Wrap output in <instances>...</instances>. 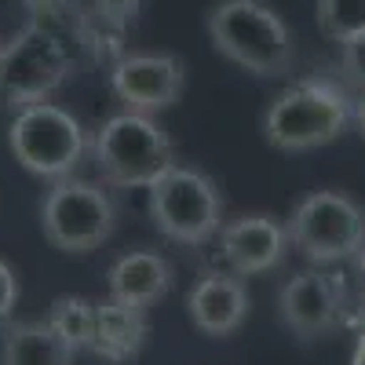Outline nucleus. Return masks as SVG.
I'll list each match as a JSON object with an SVG mask.
<instances>
[{
  "mask_svg": "<svg viewBox=\"0 0 365 365\" xmlns=\"http://www.w3.org/2000/svg\"><path fill=\"white\" fill-rule=\"evenodd\" d=\"M212 48L256 77H282L292 66V34L263 0H220L208 11Z\"/></svg>",
  "mask_w": 365,
  "mask_h": 365,
  "instance_id": "nucleus-1",
  "label": "nucleus"
},
{
  "mask_svg": "<svg viewBox=\"0 0 365 365\" xmlns=\"http://www.w3.org/2000/svg\"><path fill=\"white\" fill-rule=\"evenodd\" d=\"M354 117L351 99L332 81L311 77L285 88L263 113V135L274 150L303 154L340 139Z\"/></svg>",
  "mask_w": 365,
  "mask_h": 365,
  "instance_id": "nucleus-2",
  "label": "nucleus"
},
{
  "mask_svg": "<svg viewBox=\"0 0 365 365\" xmlns=\"http://www.w3.org/2000/svg\"><path fill=\"white\" fill-rule=\"evenodd\" d=\"M73 55L55 29L29 22L22 34L0 48V110H26L48 103L66 84Z\"/></svg>",
  "mask_w": 365,
  "mask_h": 365,
  "instance_id": "nucleus-3",
  "label": "nucleus"
},
{
  "mask_svg": "<svg viewBox=\"0 0 365 365\" xmlns=\"http://www.w3.org/2000/svg\"><path fill=\"white\" fill-rule=\"evenodd\" d=\"M96 165L110 187H150L175 165L168 132L150 113L125 110L110 117L96 139Z\"/></svg>",
  "mask_w": 365,
  "mask_h": 365,
  "instance_id": "nucleus-4",
  "label": "nucleus"
},
{
  "mask_svg": "<svg viewBox=\"0 0 365 365\" xmlns=\"http://www.w3.org/2000/svg\"><path fill=\"white\" fill-rule=\"evenodd\" d=\"M150 216L158 230L179 245H205L220 234L223 197L205 172L172 165L161 179L150 182Z\"/></svg>",
  "mask_w": 365,
  "mask_h": 365,
  "instance_id": "nucleus-5",
  "label": "nucleus"
},
{
  "mask_svg": "<svg viewBox=\"0 0 365 365\" xmlns=\"http://www.w3.org/2000/svg\"><path fill=\"white\" fill-rule=\"evenodd\" d=\"M8 146L15 161L41 179H66L84 158V128L55 103H34L11 117Z\"/></svg>",
  "mask_w": 365,
  "mask_h": 365,
  "instance_id": "nucleus-6",
  "label": "nucleus"
},
{
  "mask_svg": "<svg viewBox=\"0 0 365 365\" xmlns=\"http://www.w3.org/2000/svg\"><path fill=\"white\" fill-rule=\"evenodd\" d=\"M285 230L311 263H340L365 245V208L340 190H314L292 208Z\"/></svg>",
  "mask_w": 365,
  "mask_h": 365,
  "instance_id": "nucleus-7",
  "label": "nucleus"
},
{
  "mask_svg": "<svg viewBox=\"0 0 365 365\" xmlns=\"http://www.w3.org/2000/svg\"><path fill=\"white\" fill-rule=\"evenodd\" d=\"M117 208L99 182L88 179H55V187L44 194L41 227L44 237L58 252H91L113 234Z\"/></svg>",
  "mask_w": 365,
  "mask_h": 365,
  "instance_id": "nucleus-8",
  "label": "nucleus"
},
{
  "mask_svg": "<svg viewBox=\"0 0 365 365\" xmlns=\"http://www.w3.org/2000/svg\"><path fill=\"white\" fill-rule=\"evenodd\" d=\"M113 96L135 113H161L179 103L182 84H187V66L182 58L168 51H143V55H125L110 73Z\"/></svg>",
  "mask_w": 365,
  "mask_h": 365,
  "instance_id": "nucleus-9",
  "label": "nucleus"
},
{
  "mask_svg": "<svg viewBox=\"0 0 365 365\" xmlns=\"http://www.w3.org/2000/svg\"><path fill=\"white\" fill-rule=\"evenodd\" d=\"M344 314V289L340 278L325 270H303L282 285L278 292V318L299 340H318L340 325Z\"/></svg>",
  "mask_w": 365,
  "mask_h": 365,
  "instance_id": "nucleus-10",
  "label": "nucleus"
},
{
  "mask_svg": "<svg viewBox=\"0 0 365 365\" xmlns=\"http://www.w3.org/2000/svg\"><path fill=\"white\" fill-rule=\"evenodd\" d=\"M285 249H289V230L267 212L241 216L220 230V252L227 267L241 274V278H252V274L278 267Z\"/></svg>",
  "mask_w": 365,
  "mask_h": 365,
  "instance_id": "nucleus-11",
  "label": "nucleus"
},
{
  "mask_svg": "<svg viewBox=\"0 0 365 365\" xmlns=\"http://www.w3.org/2000/svg\"><path fill=\"white\" fill-rule=\"evenodd\" d=\"M187 314L197 332L205 336H234L249 318V289L241 282V274L212 270L187 292Z\"/></svg>",
  "mask_w": 365,
  "mask_h": 365,
  "instance_id": "nucleus-12",
  "label": "nucleus"
},
{
  "mask_svg": "<svg viewBox=\"0 0 365 365\" xmlns=\"http://www.w3.org/2000/svg\"><path fill=\"white\" fill-rule=\"evenodd\" d=\"M146 311L132 307V303H120V299H106L96 303V336H91V347L103 361H128L143 351L146 344Z\"/></svg>",
  "mask_w": 365,
  "mask_h": 365,
  "instance_id": "nucleus-13",
  "label": "nucleus"
},
{
  "mask_svg": "<svg viewBox=\"0 0 365 365\" xmlns=\"http://www.w3.org/2000/svg\"><path fill=\"white\" fill-rule=\"evenodd\" d=\"M106 282H110V299L146 311L172 289V267L158 252H128L110 267Z\"/></svg>",
  "mask_w": 365,
  "mask_h": 365,
  "instance_id": "nucleus-14",
  "label": "nucleus"
},
{
  "mask_svg": "<svg viewBox=\"0 0 365 365\" xmlns=\"http://www.w3.org/2000/svg\"><path fill=\"white\" fill-rule=\"evenodd\" d=\"M77 351L51 322H8L0 340V365H73Z\"/></svg>",
  "mask_w": 365,
  "mask_h": 365,
  "instance_id": "nucleus-15",
  "label": "nucleus"
},
{
  "mask_svg": "<svg viewBox=\"0 0 365 365\" xmlns=\"http://www.w3.org/2000/svg\"><path fill=\"white\" fill-rule=\"evenodd\" d=\"M48 322L58 329V336H63L73 351H88L91 336H96V303L84 299V296H58L51 303Z\"/></svg>",
  "mask_w": 365,
  "mask_h": 365,
  "instance_id": "nucleus-16",
  "label": "nucleus"
},
{
  "mask_svg": "<svg viewBox=\"0 0 365 365\" xmlns=\"http://www.w3.org/2000/svg\"><path fill=\"white\" fill-rule=\"evenodd\" d=\"M318 26L336 44L365 34V0H318Z\"/></svg>",
  "mask_w": 365,
  "mask_h": 365,
  "instance_id": "nucleus-17",
  "label": "nucleus"
},
{
  "mask_svg": "<svg viewBox=\"0 0 365 365\" xmlns=\"http://www.w3.org/2000/svg\"><path fill=\"white\" fill-rule=\"evenodd\" d=\"M340 73L365 91V34L340 44Z\"/></svg>",
  "mask_w": 365,
  "mask_h": 365,
  "instance_id": "nucleus-18",
  "label": "nucleus"
},
{
  "mask_svg": "<svg viewBox=\"0 0 365 365\" xmlns=\"http://www.w3.org/2000/svg\"><path fill=\"white\" fill-rule=\"evenodd\" d=\"M84 4L96 11L99 19H106V22H117V26H125V22H132L135 15H139V8H143V0H84Z\"/></svg>",
  "mask_w": 365,
  "mask_h": 365,
  "instance_id": "nucleus-19",
  "label": "nucleus"
},
{
  "mask_svg": "<svg viewBox=\"0 0 365 365\" xmlns=\"http://www.w3.org/2000/svg\"><path fill=\"white\" fill-rule=\"evenodd\" d=\"M15 307H19V278H15V270L0 259V329L11 322Z\"/></svg>",
  "mask_w": 365,
  "mask_h": 365,
  "instance_id": "nucleus-20",
  "label": "nucleus"
},
{
  "mask_svg": "<svg viewBox=\"0 0 365 365\" xmlns=\"http://www.w3.org/2000/svg\"><path fill=\"white\" fill-rule=\"evenodd\" d=\"M351 365H365V311H361V318H358V340H354Z\"/></svg>",
  "mask_w": 365,
  "mask_h": 365,
  "instance_id": "nucleus-21",
  "label": "nucleus"
},
{
  "mask_svg": "<svg viewBox=\"0 0 365 365\" xmlns=\"http://www.w3.org/2000/svg\"><path fill=\"white\" fill-rule=\"evenodd\" d=\"M354 125H358V132H361V139H365V96H361V103L354 106Z\"/></svg>",
  "mask_w": 365,
  "mask_h": 365,
  "instance_id": "nucleus-22",
  "label": "nucleus"
},
{
  "mask_svg": "<svg viewBox=\"0 0 365 365\" xmlns=\"http://www.w3.org/2000/svg\"><path fill=\"white\" fill-rule=\"evenodd\" d=\"M354 259H358V274H361V289H365V245L358 249V256H354Z\"/></svg>",
  "mask_w": 365,
  "mask_h": 365,
  "instance_id": "nucleus-23",
  "label": "nucleus"
},
{
  "mask_svg": "<svg viewBox=\"0 0 365 365\" xmlns=\"http://www.w3.org/2000/svg\"><path fill=\"white\" fill-rule=\"evenodd\" d=\"M29 4H34V8H41V4H51V0H29Z\"/></svg>",
  "mask_w": 365,
  "mask_h": 365,
  "instance_id": "nucleus-24",
  "label": "nucleus"
}]
</instances>
